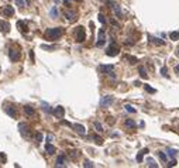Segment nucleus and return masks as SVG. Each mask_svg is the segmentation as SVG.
Returning <instances> with one entry per match:
<instances>
[{"instance_id": "nucleus-16", "label": "nucleus", "mask_w": 179, "mask_h": 168, "mask_svg": "<svg viewBox=\"0 0 179 168\" xmlns=\"http://www.w3.org/2000/svg\"><path fill=\"white\" fill-rule=\"evenodd\" d=\"M65 17L69 20V21H75L78 17H76V13L75 11H65Z\"/></svg>"}, {"instance_id": "nucleus-22", "label": "nucleus", "mask_w": 179, "mask_h": 168, "mask_svg": "<svg viewBox=\"0 0 179 168\" xmlns=\"http://www.w3.org/2000/svg\"><path fill=\"white\" fill-rule=\"evenodd\" d=\"M41 106H42V109H44V112H45V113H52V109H51V106H49L48 103L42 102V103H41Z\"/></svg>"}, {"instance_id": "nucleus-9", "label": "nucleus", "mask_w": 179, "mask_h": 168, "mask_svg": "<svg viewBox=\"0 0 179 168\" xmlns=\"http://www.w3.org/2000/svg\"><path fill=\"white\" fill-rule=\"evenodd\" d=\"M9 58L13 62H16L20 58V51L18 49H9Z\"/></svg>"}, {"instance_id": "nucleus-31", "label": "nucleus", "mask_w": 179, "mask_h": 168, "mask_svg": "<svg viewBox=\"0 0 179 168\" xmlns=\"http://www.w3.org/2000/svg\"><path fill=\"white\" fill-rule=\"evenodd\" d=\"M161 75L164 78H169V75H168V69H166V66H162L161 68Z\"/></svg>"}, {"instance_id": "nucleus-21", "label": "nucleus", "mask_w": 179, "mask_h": 168, "mask_svg": "<svg viewBox=\"0 0 179 168\" xmlns=\"http://www.w3.org/2000/svg\"><path fill=\"white\" fill-rule=\"evenodd\" d=\"M124 124H126V127H127V129H134V127H135V122H134V120H131V119H127Z\"/></svg>"}, {"instance_id": "nucleus-12", "label": "nucleus", "mask_w": 179, "mask_h": 168, "mask_svg": "<svg viewBox=\"0 0 179 168\" xmlns=\"http://www.w3.org/2000/svg\"><path fill=\"white\" fill-rule=\"evenodd\" d=\"M72 127H74V129L78 131V133H79V134L85 136V133H86V129H85V126H82V124H72Z\"/></svg>"}, {"instance_id": "nucleus-19", "label": "nucleus", "mask_w": 179, "mask_h": 168, "mask_svg": "<svg viewBox=\"0 0 179 168\" xmlns=\"http://www.w3.org/2000/svg\"><path fill=\"white\" fill-rule=\"evenodd\" d=\"M45 151L48 154H54L55 153V147L51 144V143H47V146H45Z\"/></svg>"}, {"instance_id": "nucleus-28", "label": "nucleus", "mask_w": 179, "mask_h": 168, "mask_svg": "<svg viewBox=\"0 0 179 168\" xmlns=\"http://www.w3.org/2000/svg\"><path fill=\"white\" fill-rule=\"evenodd\" d=\"M166 154L172 158V157H175V155H176V150H174V148H168V150H166Z\"/></svg>"}, {"instance_id": "nucleus-51", "label": "nucleus", "mask_w": 179, "mask_h": 168, "mask_svg": "<svg viewBox=\"0 0 179 168\" xmlns=\"http://www.w3.org/2000/svg\"><path fill=\"white\" fill-rule=\"evenodd\" d=\"M75 1H79V0H75Z\"/></svg>"}, {"instance_id": "nucleus-44", "label": "nucleus", "mask_w": 179, "mask_h": 168, "mask_svg": "<svg viewBox=\"0 0 179 168\" xmlns=\"http://www.w3.org/2000/svg\"><path fill=\"white\" fill-rule=\"evenodd\" d=\"M30 58H31V62H34V51H30Z\"/></svg>"}, {"instance_id": "nucleus-2", "label": "nucleus", "mask_w": 179, "mask_h": 168, "mask_svg": "<svg viewBox=\"0 0 179 168\" xmlns=\"http://www.w3.org/2000/svg\"><path fill=\"white\" fill-rule=\"evenodd\" d=\"M119 52H120V48L114 44V41H111V44L106 49V55H109V57H116Z\"/></svg>"}, {"instance_id": "nucleus-11", "label": "nucleus", "mask_w": 179, "mask_h": 168, "mask_svg": "<svg viewBox=\"0 0 179 168\" xmlns=\"http://www.w3.org/2000/svg\"><path fill=\"white\" fill-rule=\"evenodd\" d=\"M17 27H18V30H21L23 33H27V31H28V26H27V23L23 21V20L17 21Z\"/></svg>"}, {"instance_id": "nucleus-4", "label": "nucleus", "mask_w": 179, "mask_h": 168, "mask_svg": "<svg viewBox=\"0 0 179 168\" xmlns=\"http://www.w3.org/2000/svg\"><path fill=\"white\" fill-rule=\"evenodd\" d=\"M114 102V99H113V96H103L102 99H100V106L102 107H109L111 103Z\"/></svg>"}, {"instance_id": "nucleus-37", "label": "nucleus", "mask_w": 179, "mask_h": 168, "mask_svg": "<svg viewBox=\"0 0 179 168\" xmlns=\"http://www.w3.org/2000/svg\"><path fill=\"white\" fill-rule=\"evenodd\" d=\"M69 155H71V158H72V160H75V158H78V157H79V153H78V151H71V154H69Z\"/></svg>"}, {"instance_id": "nucleus-6", "label": "nucleus", "mask_w": 179, "mask_h": 168, "mask_svg": "<svg viewBox=\"0 0 179 168\" xmlns=\"http://www.w3.org/2000/svg\"><path fill=\"white\" fill-rule=\"evenodd\" d=\"M85 37H86L85 28H83V27H78V30H76V41H78V43H82V41H85Z\"/></svg>"}, {"instance_id": "nucleus-50", "label": "nucleus", "mask_w": 179, "mask_h": 168, "mask_svg": "<svg viewBox=\"0 0 179 168\" xmlns=\"http://www.w3.org/2000/svg\"><path fill=\"white\" fill-rule=\"evenodd\" d=\"M100 1H106V0H100Z\"/></svg>"}, {"instance_id": "nucleus-15", "label": "nucleus", "mask_w": 179, "mask_h": 168, "mask_svg": "<svg viewBox=\"0 0 179 168\" xmlns=\"http://www.w3.org/2000/svg\"><path fill=\"white\" fill-rule=\"evenodd\" d=\"M9 30H10V24L3 21V20H0V31L1 33H7Z\"/></svg>"}, {"instance_id": "nucleus-34", "label": "nucleus", "mask_w": 179, "mask_h": 168, "mask_svg": "<svg viewBox=\"0 0 179 168\" xmlns=\"http://www.w3.org/2000/svg\"><path fill=\"white\" fill-rule=\"evenodd\" d=\"M6 160H7L6 154H4V153H0V164H4V163H6Z\"/></svg>"}, {"instance_id": "nucleus-25", "label": "nucleus", "mask_w": 179, "mask_h": 168, "mask_svg": "<svg viewBox=\"0 0 179 168\" xmlns=\"http://www.w3.org/2000/svg\"><path fill=\"white\" fill-rule=\"evenodd\" d=\"M49 16H51L52 18H57V17H58V10H57V7H55V6L49 10Z\"/></svg>"}, {"instance_id": "nucleus-33", "label": "nucleus", "mask_w": 179, "mask_h": 168, "mask_svg": "<svg viewBox=\"0 0 179 168\" xmlns=\"http://www.w3.org/2000/svg\"><path fill=\"white\" fill-rule=\"evenodd\" d=\"M158 157L162 160V161H166L168 160V157H166V154L165 153H162V151H158Z\"/></svg>"}, {"instance_id": "nucleus-14", "label": "nucleus", "mask_w": 179, "mask_h": 168, "mask_svg": "<svg viewBox=\"0 0 179 168\" xmlns=\"http://www.w3.org/2000/svg\"><path fill=\"white\" fill-rule=\"evenodd\" d=\"M3 14L6 16V17H9V16H13V14H14V9H13L11 6H6V7L3 9Z\"/></svg>"}, {"instance_id": "nucleus-3", "label": "nucleus", "mask_w": 179, "mask_h": 168, "mask_svg": "<svg viewBox=\"0 0 179 168\" xmlns=\"http://www.w3.org/2000/svg\"><path fill=\"white\" fill-rule=\"evenodd\" d=\"M18 131H20V134H21L23 137H28V134H30V127H28V124L20 123V124H18Z\"/></svg>"}, {"instance_id": "nucleus-27", "label": "nucleus", "mask_w": 179, "mask_h": 168, "mask_svg": "<svg viewBox=\"0 0 179 168\" xmlns=\"http://www.w3.org/2000/svg\"><path fill=\"white\" fill-rule=\"evenodd\" d=\"M169 37H171V40H174V41L179 40V31H172V33L169 34Z\"/></svg>"}, {"instance_id": "nucleus-40", "label": "nucleus", "mask_w": 179, "mask_h": 168, "mask_svg": "<svg viewBox=\"0 0 179 168\" xmlns=\"http://www.w3.org/2000/svg\"><path fill=\"white\" fill-rule=\"evenodd\" d=\"M83 167L90 168V167H93V164H92V161H89V160H86V161H85V164H83Z\"/></svg>"}, {"instance_id": "nucleus-45", "label": "nucleus", "mask_w": 179, "mask_h": 168, "mask_svg": "<svg viewBox=\"0 0 179 168\" xmlns=\"http://www.w3.org/2000/svg\"><path fill=\"white\" fill-rule=\"evenodd\" d=\"M111 24H114L116 27H120V24H119V23H117V21H114V20H111Z\"/></svg>"}, {"instance_id": "nucleus-29", "label": "nucleus", "mask_w": 179, "mask_h": 168, "mask_svg": "<svg viewBox=\"0 0 179 168\" xmlns=\"http://www.w3.org/2000/svg\"><path fill=\"white\" fill-rule=\"evenodd\" d=\"M147 163H148L149 167H152V168H157V167H158V164H157V163H155L152 158H148V160H147Z\"/></svg>"}, {"instance_id": "nucleus-7", "label": "nucleus", "mask_w": 179, "mask_h": 168, "mask_svg": "<svg viewBox=\"0 0 179 168\" xmlns=\"http://www.w3.org/2000/svg\"><path fill=\"white\" fill-rule=\"evenodd\" d=\"M106 43V34H105V28H100L99 31V37H97V43H96V45L97 47H102L103 44Z\"/></svg>"}, {"instance_id": "nucleus-39", "label": "nucleus", "mask_w": 179, "mask_h": 168, "mask_svg": "<svg viewBox=\"0 0 179 168\" xmlns=\"http://www.w3.org/2000/svg\"><path fill=\"white\" fill-rule=\"evenodd\" d=\"M175 165H176V160H175V158H172V160L168 163V167H175Z\"/></svg>"}, {"instance_id": "nucleus-47", "label": "nucleus", "mask_w": 179, "mask_h": 168, "mask_svg": "<svg viewBox=\"0 0 179 168\" xmlns=\"http://www.w3.org/2000/svg\"><path fill=\"white\" fill-rule=\"evenodd\" d=\"M175 72L179 75V65H176V66H175Z\"/></svg>"}, {"instance_id": "nucleus-5", "label": "nucleus", "mask_w": 179, "mask_h": 168, "mask_svg": "<svg viewBox=\"0 0 179 168\" xmlns=\"http://www.w3.org/2000/svg\"><path fill=\"white\" fill-rule=\"evenodd\" d=\"M106 3L110 4V7L114 10V13L119 16V17H121V14H123V13H121V9H120V6L116 3V1H113V0H106Z\"/></svg>"}, {"instance_id": "nucleus-30", "label": "nucleus", "mask_w": 179, "mask_h": 168, "mask_svg": "<svg viewBox=\"0 0 179 168\" xmlns=\"http://www.w3.org/2000/svg\"><path fill=\"white\" fill-rule=\"evenodd\" d=\"M124 109H126L128 113H135V112H137V110H135V109L131 106V105H126V106H124Z\"/></svg>"}, {"instance_id": "nucleus-10", "label": "nucleus", "mask_w": 179, "mask_h": 168, "mask_svg": "<svg viewBox=\"0 0 179 168\" xmlns=\"http://www.w3.org/2000/svg\"><path fill=\"white\" fill-rule=\"evenodd\" d=\"M113 69H114L113 65H100V66H99V71L103 72V74H110Z\"/></svg>"}, {"instance_id": "nucleus-20", "label": "nucleus", "mask_w": 179, "mask_h": 168, "mask_svg": "<svg viewBox=\"0 0 179 168\" xmlns=\"http://www.w3.org/2000/svg\"><path fill=\"white\" fill-rule=\"evenodd\" d=\"M147 153H148V150H147V148L141 150L140 153L137 154V161H138V163H141V161H142V157H144V154H147Z\"/></svg>"}, {"instance_id": "nucleus-36", "label": "nucleus", "mask_w": 179, "mask_h": 168, "mask_svg": "<svg viewBox=\"0 0 179 168\" xmlns=\"http://www.w3.org/2000/svg\"><path fill=\"white\" fill-rule=\"evenodd\" d=\"M145 91H147V92H149V93H157V91H155L154 88H151L149 85H145Z\"/></svg>"}, {"instance_id": "nucleus-32", "label": "nucleus", "mask_w": 179, "mask_h": 168, "mask_svg": "<svg viewBox=\"0 0 179 168\" xmlns=\"http://www.w3.org/2000/svg\"><path fill=\"white\" fill-rule=\"evenodd\" d=\"M95 129H96L99 133H102V131H103V127H102V124H100L99 122H95Z\"/></svg>"}, {"instance_id": "nucleus-26", "label": "nucleus", "mask_w": 179, "mask_h": 168, "mask_svg": "<svg viewBox=\"0 0 179 168\" xmlns=\"http://www.w3.org/2000/svg\"><path fill=\"white\" fill-rule=\"evenodd\" d=\"M6 113H7L10 117H13V119L16 117V110L13 109V107H9V109H6Z\"/></svg>"}, {"instance_id": "nucleus-41", "label": "nucleus", "mask_w": 179, "mask_h": 168, "mask_svg": "<svg viewBox=\"0 0 179 168\" xmlns=\"http://www.w3.org/2000/svg\"><path fill=\"white\" fill-rule=\"evenodd\" d=\"M16 4H17V6H18V7H24V6H26V4H24V1H23V0H16Z\"/></svg>"}, {"instance_id": "nucleus-48", "label": "nucleus", "mask_w": 179, "mask_h": 168, "mask_svg": "<svg viewBox=\"0 0 179 168\" xmlns=\"http://www.w3.org/2000/svg\"><path fill=\"white\" fill-rule=\"evenodd\" d=\"M176 55H178V57H179V47H178V48H176Z\"/></svg>"}, {"instance_id": "nucleus-8", "label": "nucleus", "mask_w": 179, "mask_h": 168, "mask_svg": "<svg viewBox=\"0 0 179 168\" xmlns=\"http://www.w3.org/2000/svg\"><path fill=\"white\" fill-rule=\"evenodd\" d=\"M52 113H54V116H55V117H58V119H62V117L65 116V109H63L62 106H57V107H54Z\"/></svg>"}, {"instance_id": "nucleus-43", "label": "nucleus", "mask_w": 179, "mask_h": 168, "mask_svg": "<svg viewBox=\"0 0 179 168\" xmlns=\"http://www.w3.org/2000/svg\"><path fill=\"white\" fill-rule=\"evenodd\" d=\"M52 140H54V136H52V134H48V136H47V141H48V143H51Z\"/></svg>"}, {"instance_id": "nucleus-1", "label": "nucleus", "mask_w": 179, "mask_h": 168, "mask_svg": "<svg viewBox=\"0 0 179 168\" xmlns=\"http://www.w3.org/2000/svg\"><path fill=\"white\" fill-rule=\"evenodd\" d=\"M62 33H63V30L61 27H55V28H48L47 33H45V35H47L48 40H58L62 35Z\"/></svg>"}, {"instance_id": "nucleus-46", "label": "nucleus", "mask_w": 179, "mask_h": 168, "mask_svg": "<svg viewBox=\"0 0 179 168\" xmlns=\"http://www.w3.org/2000/svg\"><path fill=\"white\" fill-rule=\"evenodd\" d=\"M62 1H63L65 6H69V0H62Z\"/></svg>"}, {"instance_id": "nucleus-42", "label": "nucleus", "mask_w": 179, "mask_h": 168, "mask_svg": "<svg viewBox=\"0 0 179 168\" xmlns=\"http://www.w3.org/2000/svg\"><path fill=\"white\" fill-rule=\"evenodd\" d=\"M99 21H100L102 24H106V18H105L103 14H99Z\"/></svg>"}, {"instance_id": "nucleus-24", "label": "nucleus", "mask_w": 179, "mask_h": 168, "mask_svg": "<svg viewBox=\"0 0 179 168\" xmlns=\"http://www.w3.org/2000/svg\"><path fill=\"white\" fill-rule=\"evenodd\" d=\"M24 112H26L27 116H34V109H32L31 106H26L24 107Z\"/></svg>"}, {"instance_id": "nucleus-35", "label": "nucleus", "mask_w": 179, "mask_h": 168, "mask_svg": "<svg viewBox=\"0 0 179 168\" xmlns=\"http://www.w3.org/2000/svg\"><path fill=\"white\" fill-rule=\"evenodd\" d=\"M126 60H128L130 64H137V58H135V57H130V55H127V57H126Z\"/></svg>"}, {"instance_id": "nucleus-49", "label": "nucleus", "mask_w": 179, "mask_h": 168, "mask_svg": "<svg viewBox=\"0 0 179 168\" xmlns=\"http://www.w3.org/2000/svg\"><path fill=\"white\" fill-rule=\"evenodd\" d=\"M54 1H55V3H58V1H59V0H54Z\"/></svg>"}, {"instance_id": "nucleus-23", "label": "nucleus", "mask_w": 179, "mask_h": 168, "mask_svg": "<svg viewBox=\"0 0 179 168\" xmlns=\"http://www.w3.org/2000/svg\"><path fill=\"white\" fill-rule=\"evenodd\" d=\"M92 140H95V143H96V144H99V146H102V144H103L102 137H99V136H96V134H92Z\"/></svg>"}, {"instance_id": "nucleus-13", "label": "nucleus", "mask_w": 179, "mask_h": 168, "mask_svg": "<svg viewBox=\"0 0 179 168\" xmlns=\"http://www.w3.org/2000/svg\"><path fill=\"white\" fill-rule=\"evenodd\" d=\"M148 41H149V43H152V44H155V45H164V44H165L162 40L155 38V37H152V35H148Z\"/></svg>"}, {"instance_id": "nucleus-17", "label": "nucleus", "mask_w": 179, "mask_h": 168, "mask_svg": "<svg viewBox=\"0 0 179 168\" xmlns=\"http://www.w3.org/2000/svg\"><path fill=\"white\" fill-rule=\"evenodd\" d=\"M57 167H65V155H59L57 158V163H55Z\"/></svg>"}, {"instance_id": "nucleus-18", "label": "nucleus", "mask_w": 179, "mask_h": 168, "mask_svg": "<svg viewBox=\"0 0 179 168\" xmlns=\"http://www.w3.org/2000/svg\"><path fill=\"white\" fill-rule=\"evenodd\" d=\"M138 72H140V76L142 78V79H147V78H148V74H147V69H145L144 66H140V68H138Z\"/></svg>"}, {"instance_id": "nucleus-38", "label": "nucleus", "mask_w": 179, "mask_h": 168, "mask_svg": "<svg viewBox=\"0 0 179 168\" xmlns=\"http://www.w3.org/2000/svg\"><path fill=\"white\" fill-rule=\"evenodd\" d=\"M35 140H37V143H41V141H42V134H41V133H37V134H35Z\"/></svg>"}]
</instances>
